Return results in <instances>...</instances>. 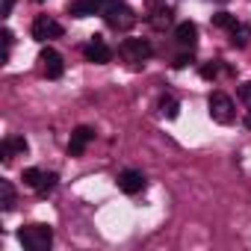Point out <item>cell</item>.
<instances>
[{
  "mask_svg": "<svg viewBox=\"0 0 251 251\" xmlns=\"http://www.w3.org/2000/svg\"><path fill=\"white\" fill-rule=\"evenodd\" d=\"M0 204H3V210L15 207V186L9 180H0Z\"/></svg>",
  "mask_w": 251,
  "mask_h": 251,
  "instance_id": "5bb4252c",
  "label": "cell"
},
{
  "mask_svg": "<svg viewBox=\"0 0 251 251\" xmlns=\"http://www.w3.org/2000/svg\"><path fill=\"white\" fill-rule=\"evenodd\" d=\"M175 39H177V45L180 48H195V42H198V27L192 24V21H180L177 27H175Z\"/></svg>",
  "mask_w": 251,
  "mask_h": 251,
  "instance_id": "8fae6325",
  "label": "cell"
},
{
  "mask_svg": "<svg viewBox=\"0 0 251 251\" xmlns=\"http://www.w3.org/2000/svg\"><path fill=\"white\" fill-rule=\"evenodd\" d=\"M115 183H118V189H121L124 195H139V192L145 189V175L136 172V169H124Z\"/></svg>",
  "mask_w": 251,
  "mask_h": 251,
  "instance_id": "52a82bcc",
  "label": "cell"
},
{
  "mask_svg": "<svg viewBox=\"0 0 251 251\" xmlns=\"http://www.w3.org/2000/svg\"><path fill=\"white\" fill-rule=\"evenodd\" d=\"M83 56H86L89 62H95V65H106V62L112 59V50H109V45H106L100 36H92V42L83 48Z\"/></svg>",
  "mask_w": 251,
  "mask_h": 251,
  "instance_id": "ba28073f",
  "label": "cell"
},
{
  "mask_svg": "<svg viewBox=\"0 0 251 251\" xmlns=\"http://www.w3.org/2000/svg\"><path fill=\"white\" fill-rule=\"evenodd\" d=\"M248 39H251V27L236 21V27L230 30V45H233V48H245V45H248Z\"/></svg>",
  "mask_w": 251,
  "mask_h": 251,
  "instance_id": "4fadbf2b",
  "label": "cell"
},
{
  "mask_svg": "<svg viewBox=\"0 0 251 251\" xmlns=\"http://www.w3.org/2000/svg\"><path fill=\"white\" fill-rule=\"evenodd\" d=\"M56 180H59V175H56V172H48V175H42V180H39V186H36V192H39V198H45L48 192H53V186H56Z\"/></svg>",
  "mask_w": 251,
  "mask_h": 251,
  "instance_id": "9a60e30c",
  "label": "cell"
},
{
  "mask_svg": "<svg viewBox=\"0 0 251 251\" xmlns=\"http://www.w3.org/2000/svg\"><path fill=\"white\" fill-rule=\"evenodd\" d=\"M213 27H219V30H233V27H236V18H233L230 12H216V15H213Z\"/></svg>",
  "mask_w": 251,
  "mask_h": 251,
  "instance_id": "2e32d148",
  "label": "cell"
},
{
  "mask_svg": "<svg viewBox=\"0 0 251 251\" xmlns=\"http://www.w3.org/2000/svg\"><path fill=\"white\" fill-rule=\"evenodd\" d=\"M18 242L27 251H48L53 245V227L50 225H27L18 230Z\"/></svg>",
  "mask_w": 251,
  "mask_h": 251,
  "instance_id": "6da1fadb",
  "label": "cell"
},
{
  "mask_svg": "<svg viewBox=\"0 0 251 251\" xmlns=\"http://www.w3.org/2000/svg\"><path fill=\"white\" fill-rule=\"evenodd\" d=\"M12 6H15V0H3V3H0V15L6 18V15L12 12Z\"/></svg>",
  "mask_w": 251,
  "mask_h": 251,
  "instance_id": "603a6c76",
  "label": "cell"
},
{
  "mask_svg": "<svg viewBox=\"0 0 251 251\" xmlns=\"http://www.w3.org/2000/svg\"><path fill=\"white\" fill-rule=\"evenodd\" d=\"M151 53H154V48H151L145 39H124V42H121V48H118V56H121L124 62H130V65L145 62Z\"/></svg>",
  "mask_w": 251,
  "mask_h": 251,
  "instance_id": "3957f363",
  "label": "cell"
},
{
  "mask_svg": "<svg viewBox=\"0 0 251 251\" xmlns=\"http://www.w3.org/2000/svg\"><path fill=\"white\" fill-rule=\"evenodd\" d=\"M27 151V139L24 136H9L3 139V145H0V157H3V163H12L15 154H24Z\"/></svg>",
  "mask_w": 251,
  "mask_h": 251,
  "instance_id": "7c38bea8",
  "label": "cell"
},
{
  "mask_svg": "<svg viewBox=\"0 0 251 251\" xmlns=\"http://www.w3.org/2000/svg\"><path fill=\"white\" fill-rule=\"evenodd\" d=\"M216 74H219V65H216V62H213V65H204V68H201V77H204V80H213Z\"/></svg>",
  "mask_w": 251,
  "mask_h": 251,
  "instance_id": "ffe728a7",
  "label": "cell"
},
{
  "mask_svg": "<svg viewBox=\"0 0 251 251\" xmlns=\"http://www.w3.org/2000/svg\"><path fill=\"white\" fill-rule=\"evenodd\" d=\"M42 175H45V172H39V169H24L21 180H24L27 186H33V189H36V186H39V180H42Z\"/></svg>",
  "mask_w": 251,
  "mask_h": 251,
  "instance_id": "d6986e66",
  "label": "cell"
},
{
  "mask_svg": "<svg viewBox=\"0 0 251 251\" xmlns=\"http://www.w3.org/2000/svg\"><path fill=\"white\" fill-rule=\"evenodd\" d=\"M36 3H42V0H36Z\"/></svg>",
  "mask_w": 251,
  "mask_h": 251,
  "instance_id": "d4e9b609",
  "label": "cell"
},
{
  "mask_svg": "<svg viewBox=\"0 0 251 251\" xmlns=\"http://www.w3.org/2000/svg\"><path fill=\"white\" fill-rule=\"evenodd\" d=\"M115 3H118V0H74V3L68 6V12L74 18H89V15H103Z\"/></svg>",
  "mask_w": 251,
  "mask_h": 251,
  "instance_id": "5b68a950",
  "label": "cell"
},
{
  "mask_svg": "<svg viewBox=\"0 0 251 251\" xmlns=\"http://www.w3.org/2000/svg\"><path fill=\"white\" fill-rule=\"evenodd\" d=\"M95 139V130L92 127H86V124H80V127L71 133V142H68V157H80L86 148H89V142Z\"/></svg>",
  "mask_w": 251,
  "mask_h": 251,
  "instance_id": "30bf717a",
  "label": "cell"
},
{
  "mask_svg": "<svg viewBox=\"0 0 251 251\" xmlns=\"http://www.w3.org/2000/svg\"><path fill=\"white\" fill-rule=\"evenodd\" d=\"M160 112H163L166 118H177V112H180V103H177L175 98H169V95H166V98L160 100Z\"/></svg>",
  "mask_w": 251,
  "mask_h": 251,
  "instance_id": "e0dca14e",
  "label": "cell"
},
{
  "mask_svg": "<svg viewBox=\"0 0 251 251\" xmlns=\"http://www.w3.org/2000/svg\"><path fill=\"white\" fill-rule=\"evenodd\" d=\"M207 109H210V118H213L216 124H230L233 115H236L233 100H230L225 92H210V98H207Z\"/></svg>",
  "mask_w": 251,
  "mask_h": 251,
  "instance_id": "7a4b0ae2",
  "label": "cell"
},
{
  "mask_svg": "<svg viewBox=\"0 0 251 251\" xmlns=\"http://www.w3.org/2000/svg\"><path fill=\"white\" fill-rule=\"evenodd\" d=\"M245 127L251 130V109H248V115H245Z\"/></svg>",
  "mask_w": 251,
  "mask_h": 251,
  "instance_id": "cb8c5ba5",
  "label": "cell"
},
{
  "mask_svg": "<svg viewBox=\"0 0 251 251\" xmlns=\"http://www.w3.org/2000/svg\"><path fill=\"white\" fill-rule=\"evenodd\" d=\"M103 18H106V24H109L112 30H118V33H127V30L136 24V12H133L130 6H124V3H115L112 9H106Z\"/></svg>",
  "mask_w": 251,
  "mask_h": 251,
  "instance_id": "277c9868",
  "label": "cell"
},
{
  "mask_svg": "<svg viewBox=\"0 0 251 251\" xmlns=\"http://www.w3.org/2000/svg\"><path fill=\"white\" fill-rule=\"evenodd\" d=\"M154 15H157V18H151V24H154L157 30H163V27H169V24H172V12H169V9H157Z\"/></svg>",
  "mask_w": 251,
  "mask_h": 251,
  "instance_id": "ac0fdd59",
  "label": "cell"
},
{
  "mask_svg": "<svg viewBox=\"0 0 251 251\" xmlns=\"http://www.w3.org/2000/svg\"><path fill=\"white\" fill-rule=\"evenodd\" d=\"M62 36V24L48 18V15H39L33 21V39L36 42H48V39H59Z\"/></svg>",
  "mask_w": 251,
  "mask_h": 251,
  "instance_id": "8992f818",
  "label": "cell"
},
{
  "mask_svg": "<svg viewBox=\"0 0 251 251\" xmlns=\"http://www.w3.org/2000/svg\"><path fill=\"white\" fill-rule=\"evenodd\" d=\"M239 98H242L245 103H251V83H242V86H239Z\"/></svg>",
  "mask_w": 251,
  "mask_h": 251,
  "instance_id": "7402d4cb",
  "label": "cell"
},
{
  "mask_svg": "<svg viewBox=\"0 0 251 251\" xmlns=\"http://www.w3.org/2000/svg\"><path fill=\"white\" fill-rule=\"evenodd\" d=\"M189 62H192V53H180V56L175 59V68H186Z\"/></svg>",
  "mask_w": 251,
  "mask_h": 251,
  "instance_id": "44dd1931",
  "label": "cell"
},
{
  "mask_svg": "<svg viewBox=\"0 0 251 251\" xmlns=\"http://www.w3.org/2000/svg\"><path fill=\"white\" fill-rule=\"evenodd\" d=\"M39 62H42V71H45L48 80H59L62 71H65V62H62V56H59L53 48H45L42 56H39Z\"/></svg>",
  "mask_w": 251,
  "mask_h": 251,
  "instance_id": "9c48e42d",
  "label": "cell"
}]
</instances>
